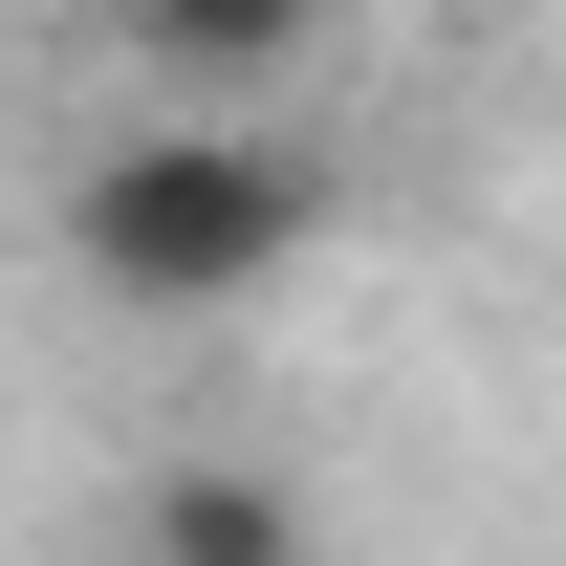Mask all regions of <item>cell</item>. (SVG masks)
Returning a JSON list of instances; mask_svg holds the SVG:
<instances>
[{"instance_id": "cell-3", "label": "cell", "mask_w": 566, "mask_h": 566, "mask_svg": "<svg viewBox=\"0 0 566 566\" xmlns=\"http://www.w3.org/2000/svg\"><path fill=\"white\" fill-rule=\"evenodd\" d=\"M132 22V66H175V87H283L349 0H109Z\"/></svg>"}, {"instance_id": "cell-1", "label": "cell", "mask_w": 566, "mask_h": 566, "mask_svg": "<svg viewBox=\"0 0 566 566\" xmlns=\"http://www.w3.org/2000/svg\"><path fill=\"white\" fill-rule=\"evenodd\" d=\"M305 240H327V153H305V132H240V109L109 132V153L66 175V283L132 305V327H218V305H262Z\"/></svg>"}, {"instance_id": "cell-2", "label": "cell", "mask_w": 566, "mask_h": 566, "mask_svg": "<svg viewBox=\"0 0 566 566\" xmlns=\"http://www.w3.org/2000/svg\"><path fill=\"white\" fill-rule=\"evenodd\" d=\"M109 545L132 566H327V523H305L283 458H153V480L109 501Z\"/></svg>"}]
</instances>
